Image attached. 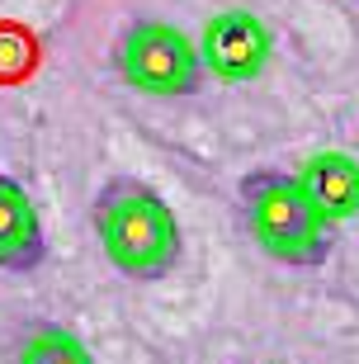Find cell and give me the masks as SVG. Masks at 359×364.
Instances as JSON below:
<instances>
[{"instance_id": "6da1fadb", "label": "cell", "mask_w": 359, "mask_h": 364, "mask_svg": "<svg viewBox=\"0 0 359 364\" xmlns=\"http://www.w3.org/2000/svg\"><path fill=\"white\" fill-rule=\"evenodd\" d=\"M90 223L105 260L128 279H161L180 265V251H185L180 218L146 180L114 176L109 185H100Z\"/></svg>"}, {"instance_id": "7a4b0ae2", "label": "cell", "mask_w": 359, "mask_h": 364, "mask_svg": "<svg viewBox=\"0 0 359 364\" xmlns=\"http://www.w3.org/2000/svg\"><path fill=\"white\" fill-rule=\"evenodd\" d=\"M241 218L251 242L279 265H321L331 251V223L312 208L298 176L260 166L241 180Z\"/></svg>"}, {"instance_id": "3957f363", "label": "cell", "mask_w": 359, "mask_h": 364, "mask_svg": "<svg viewBox=\"0 0 359 364\" xmlns=\"http://www.w3.org/2000/svg\"><path fill=\"white\" fill-rule=\"evenodd\" d=\"M119 76L128 90L156 95V100H185L203 85L199 48L166 19H137L119 38Z\"/></svg>"}, {"instance_id": "277c9868", "label": "cell", "mask_w": 359, "mask_h": 364, "mask_svg": "<svg viewBox=\"0 0 359 364\" xmlns=\"http://www.w3.org/2000/svg\"><path fill=\"white\" fill-rule=\"evenodd\" d=\"M269 53H274V38H269L265 19L251 10H223L203 24V43H199L203 71H213L227 85L255 81L269 67Z\"/></svg>"}, {"instance_id": "5b68a950", "label": "cell", "mask_w": 359, "mask_h": 364, "mask_svg": "<svg viewBox=\"0 0 359 364\" xmlns=\"http://www.w3.org/2000/svg\"><path fill=\"white\" fill-rule=\"evenodd\" d=\"M48 260V232L28 189L0 171V270L28 274Z\"/></svg>"}, {"instance_id": "8992f818", "label": "cell", "mask_w": 359, "mask_h": 364, "mask_svg": "<svg viewBox=\"0 0 359 364\" xmlns=\"http://www.w3.org/2000/svg\"><path fill=\"white\" fill-rule=\"evenodd\" d=\"M298 185L326 223H345L359 213V161L350 151H312L298 166Z\"/></svg>"}, {"instance_id": "52a82bcc", "label": "cell", "mask_w": 359, "mask_h": 364, "mask_svg": "<svg viewBox=\"0 0 359 364\" xmlns=\"http://www.w3.org/2000/svg\"><path fill=\"white\" fill-rule=\"evenodd\" d=\"M14 364H95L85 341L62 322H28L14 341Z\"/></svg>"}, {"instance_id": "ba28073f", "label": "cell", "mask_w": 359, "mask_h": 364, "mask_svg": "<svg viewBox=\"0 0 359 364\" xmlns=\"http://www.w3.org/2000/svg\"><path fill=\"white\" fill-rule=\"evenodd\" d=\"M43 62L38 33L19 19H0V85H24Z\"/></svg>"}]
</instances>
